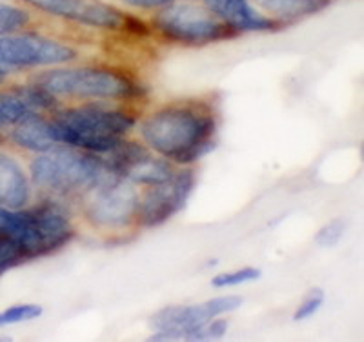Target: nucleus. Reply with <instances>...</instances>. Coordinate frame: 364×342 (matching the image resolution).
Instances as JSON below:
<instances>
[{"instance_id": "f257e3e1", "label": "nucleus", "mask_w": 364, "mask_h": 342, "mask_svg": "<svg viewBox=\"0 0 364 342\" xmlns=\"http://www.w3.org/2000/svg\"><path fill=\"white\" fill-rule=\"evenodd\" d=\"M141 139L175 164H193L213 149L217 120L200 102H177L149 113L139 126Z\"/></svg>"}, {"instance_id": "f03ea898", "label": "nucleus", "mask_w": 364, "mask_h": 342, "mask_svg": "<svg viewBox=\"0 0 364 342\" xmlns=\"http://www.w3.org/2000/svg\"><path fill=\"white\" fill-rule=\"evenodd\" d=\"M58 146L82 149L95 155H108L132 132L136 119L122 107L106 104H84L68 107L51 117Z\"/></svg>"}, {"instance_id": "7ed1b4c3", "label": "nucleus", "mask_w": 364, "mask_h": 342, "mask_svg": "<svg viewBox=\"0 0 364 342\" xmlns=\"http://www.w3.org/2000/svg\"><path fill=\"white\" fill-rule=\"evenodd\" d=\"M29 173L37 188L57 197L86 195L106 178L117 177L104 155L68 146H55L50 151L37 153Z\"/></svg>"}, {"instance_id": "20e7f679", "label": "nucleus", "mask_w": 364, "mask_h": 342, "mask_svg": "<svg viewBox=\"0 0 364 342\" xmlns=\"http://www.w3.org/2000/svg\"><path fill=\"white\" fill-rule=\"evenodd\" d=\"M0 233L17 244L29 260L66 246L73 239L75 230L63 208L46 202L18 210L0 206Z\"/></svg>"}, {"instance_id": "39448f33", "label": "nucleus", "mask_w": 364, "mask_h": 342, "mask_svg": "<svg viewBox=\"0 0 364 342\" xmlns=\"http://www.w3.org/2000/svg\"><path fill=\"white\" fill-rule=\"evenodd\" d=\"M38 87L53 97L91 100L136 99L142 90L124 71L102 66L57 68L35 77Z\"/></svg>"}, {"instance_id": "423d86ee", "label": "nucleus", "mask_w": 364, "mask_h": 342, "mask_svg": "<svg viewBox=\"0 0 364 342\" xmlns=\"http://www.w3.org/2000/svg\"><path fill=\"white\" fill-rule=\"evenodd\" d=\"M242 304V297L210 299L199 304L168 306L157 311L151 321L155 341H210L226 333L228 321L220 319L230 311H235Z\"/></svg>"}, {"instance_id": "0eeeda50", "label": "nucleus", "mask_w": 364, "mask_h": 342, "mask_svg": "<svg viewBox=\"0 0 364 342\" xmlns=\"http://www.w3.org/2000/svg\"><path fill=\"white\" fill-rule=\"evenodd\" d=\"M154 26L168 41L186 46L230 41L239 35V31L217 18L210 9L190 2H170L162 6L155 15Z\"/></svg>"}, {"instance_id": "6e6552de", "label": "nucleus", "mask_w": 364, "mask_h": 342, "mask_svg": "<svg viewBox=\"0 0 364 342\" xmlns=\"http://www.w3.org/2000/svg\"><path fill=\"white\" fill-rule=\"evenodd\" d=\"M141 193L122 177H109L86 193L84 217L100 230H122L136 223Z\"/></svg>"}, {"instance_id": "1a4fd4ad", "label": "nucleus", "mask_w": 364, "mask_h": 342, "mask_svg": "<svg viewBox=\"0 0 364 342\" xmlns=\"http://www.w3.org/2000/svg\"><path fill=\"white\" fill-rule=\"evenodd\" d=\"M77 58V50L50 37L35 33L0 35V77L18 70L58 66Z\"/></svg>"}, {"instance_id": "9d476101", "label": "nucleus", "mask_w": 364, "mask_h": 342, "mask_svg": "<svg viewBox=\"0 0 364 342\" xmlns=\"http://www.w3.org/2000/svg\"><path fill=\"white\" fill-rule=\"evenodd\" d=\"M195 188V173L191 169L175 171L168 181L148 186L139 201L136 223L144 228H157L177 215L186 206Z\"/></svg>"}, {"instance_id": "9b49d317", "label": "nucleus", "mask_w": 364, "mask_h": 342, "mask_svg": "<svg viewBox=\"0 0 364 342\" xmlns=\"http://www.w3.org/2000/svg\"><path fill=\"white\" fill-rule=\"evenodd\" d=\"M33 8L64 21L100 29H126L128 15L102 0H24Z\"/></svg>"}, {"instance_id": "f8f14e48", "label": "nucleus", "mask_w": 364, "mask_h": 342, "mask_svg": "<svg viewBox=\"0 0 364 342\" xmlns=\"http://www.w3.org/2000/svg\"><path fill=\"white\" fill-rule=\"evenodd\" d=\"M206 8L217 18L232 26L235 31H277L282 22L268 17L261 9H257L252 0H204Z\"/></svg>"}, {"instance_id": "ddd939ff", "label": "nucleus", "mask_w": 364, "mask_h": 342, "mask_svg": "<svg viewBox=\"0 0 364 342\" xmlns=\"http://www.w3.org/2000/svg\"><path fill=\"white\" fill-rule=\"evenodd\" d=\"M55 106L57 99L35 84L9 93H0V132L13 128L29 113L53 109Z\"/></svg>"}, {"instance_id": "4468645a", "label": "nucleus", "mask_w": 364, "mask_h": 342, "mask_svg": "<svg viewBox=\"0 0 364 342\" xmlns=\"http://www.w3.org/2000/svg\"><path fill=\"white\" fill-rule=\"evenodd\" d=\"M31 198V181L21 162L11 155L0 153V206L9 210L28 206Z\"/></svg>"}, {"instance_id": "2eb2a0df", "label": "nucleus", "mask_w": 364, "mask_h": 342, "mask_svg": "<svg viewBox=\"0 0 364 342\" xmlns=\"http://www.w3.org/2000/svg\"><path fill=\"white\" fill-rule=\"evenodd\" d=\"M11 141L22 149L33 153L50 151L58 146L57 137L53 133L51 120L42 117L38 112L26 115L21 122H17L11 129Z\"/></svg>"}, {"instance_id": "dca6fc26", "label": "nucleus", "mask_w": 364, "mask_h": 342, "mask_svg": "<svg viewBox=\"0 0 364 342\" xmlns=\"http://www.w3.org/2000/svg\"><path fill=\"white\" fill-rule=\"evenodd\" d=\"M253 2L268 17L275 18L282 24L311 17L331 4V0H253Z\"/></svg>"}, {"instance_id": "f3484780", "label": "nucleus", "mask_w": 364, "mask_h": 342, "mask_svg": "<svg viewBox=\"0 0 364 342\" xmlns=\"http://www.w3.org/2000/svg\"><path fill=\"white\" fill-rule=\"evenodd\" d=\"M31 17L26 9L0 2V35L17 33L29 24Z\"/></svg>"}, {"instance_id": "a211bd4d", "label": "nucleus", "mask_w": 364, "mask_h": 342, "mask_svg": "<svg viewBox=\"0 0 364 342\" xmlns=\"http://www.w3.org/2000/svg\"><path fill=\"white\" fill-rule=\"evenodd\" d=\"M257 279H261V269L257 268H239L232 269V272H223L211 279V286L213 288H233V286L246 284V282H253Z\"/></svg>"}, {"instance_id": "6ab92c4d", "label": "nucleus", "mask_w": 364, "mask_h": 342, "mask_svg": "<svg viewBox=\"0 0 364 342\" xmlns=\"http://www.w3.org/2000/svg\"><path fill=\"white\" fill-rule=\"evenodd\" d=\"M42 306L37 304H18L11 306V308L0 311V328L11 324H21V322L33 321V319H38L42 315Z\"/></svg>"}, {"instance_id": "aec40b11", "label": "nucleus", "mask_w": 364, "mask_h": 342, "mask_svg": "<svg viewBox=\"0 0 364 342\" xmlns=\"http://www.w3.org/2000/svg\"><path fill=\"white\" fill-rule=\"evenodd\" d=\"M26 260H28V257L24 255L21 247L13 242L11 239L0 233V275L8 272V269L17 268Z\"/></svg>"}, {"instance_id": "412c9836", "label": "nucleus", "mask_w": 364, "mask_h": 342, "mask_svg": "<svg viewBox=\"0 0 364 342\" xmlns=\"http://www.w3.org/2000/svg\"><path fill=\"white\" fill-rule=\"evenodd\" d=\"M323 302H324L323 289L314 288L310 293H308L306 297L302 299L301 306H299L297 311H295L294 315V321H306V319L314 317L318 309H321Z\"/></svg>"}, {"instance_id": "4be33fe9", "label": "nucleus", "mask_w": 364, "mask_h": 342, "mask_svg": "<svg viewBox=\"0 0 364 342\" xmlns=\"http://www.w3.org/2000/svg\"><path fill=\"white\" fill-rule=\"evenodd\" d=\"M343 233H344V223L341 219H336V220H331V223H328L326 226H323L321 230H318L315 240H317L318 246L331 247V246H336V244L339 242L341 237H343Z\"/></svg>"}, {"instance_id": "5701e85b", "label": "nucleus", "mask_w": 364, "mask_h": 342, "mask_svg": "<svg viewBox=\"0 0 364 342\" xmlns=\"http://www.w3.org/2000/svg\"><path fill=\"white\" fill-rule=\"evenodd\" d=\"M124 2L128 6H133V8L139 9H155L170 4V2H175V0H124Z\"/></svg>"}]
</instances>
